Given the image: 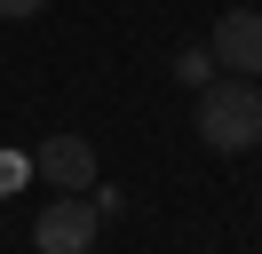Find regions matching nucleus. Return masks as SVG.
Masks as SVG:
<instances>
[{
  "label": "nucleus",
  "instance_id": "nucleus-1",
  "mask_svg": "<svg viewBox=\"0 0 262 254\" xmlns=\"http://www.w3.org/2000/svg\"><path fill=\"white\" fill-rule=\"evenodd\" d=\"M191 127H199L207 151H254V143H262V88L238 79V72H230V79H207Z\"/></svg>",
  "mask_w": 262,
  "mask_h": 254
},
{
  "label": "nucleus",
  "instance_id": "nucleus-2",
  "mask_svg": "<svg viewBox=\"0 0 262 254\" xmlns=\"http://www.w3.org/2000/svg\"><path fill=\"white\" fill-rule=\"evenodd\" d=\"M96 199H88V190H80V199H48V206H40V222H32V246L40 254H88V246H96Z\"/></svg>",
  "mask_w": 262,
  "mask_h": 254
},
{
  "label": "nucleus",
  "instance_id": "nucleus-3",
  "mask_svg": "<svg viewBox=\"0 0 262 254\" xmlns=\"http://www.w3.org/2000/svg\"><path fill=\"white\" fill-rule=\"evenodd\" d=\"M207 56H214V72L254 79L262 72V8H223L214 32H207Z\"/></svg>",
  "mask_w": 262,
  "mask_h": 254
},
{
  "label": "nucleus",
  "instance_id": "nucleus-4",
  "mask_svg": "<svg viewBox=\"0 0 262 254\" xmlns=\"http://www.w3.org/2000/svg\"><path fill=\"white\" fill-rule=\"evenodd\" d=\"M32 167L48 175L56 190H88V183H96V143H88V135H48L32 151Z\"/></svg>",
  "mask_w": 262,
  "mask_h": 254
},
{
  "label": "nucleus",
  "instance_id": "nucleus-5",
  "mask_svg": "<svg viewBox=\"0 0 262 254\" xmlns=\"http://www.w3.org/2000/svg\"><path fill=\"white\" fill-rule=\"evenodd\" d=\"M175 79H183V88H207V79H214V56H207V48H183V56H175Z\"/></svg>",
  "mask_w": 262,
  "mask_h": 254
},
{
  "label": "nucleus",
  "instance_id": "nucleus-6",
  "mask_svg": "<svg viewBox=\"0 0 262 254\" xmlns=\"http://www.w3.org/2000/svg\"><path fill=\"white\" fill-rule=\"evenodd\" d=\"M48 8V0H0V16H8V24H24V16H40Z\"/></svg>",
  "mask_w": 262,
  "mask_h": 254
},
{
  "label": "nucleus",
  "instance_id": "nucleus-7",
  "mask_svg": "<svg viewBox=\"0 0 262 254\" xmlns=\"http://www.w3.org/2000/svg\"><path fill=\"white\" fill-rule=\"evenodd\" d=\"M16 175H24V159H0V183H16Z\"/></svg>",
  "mask_w": 262,
  "mask_h": 254
}]
</instances>
